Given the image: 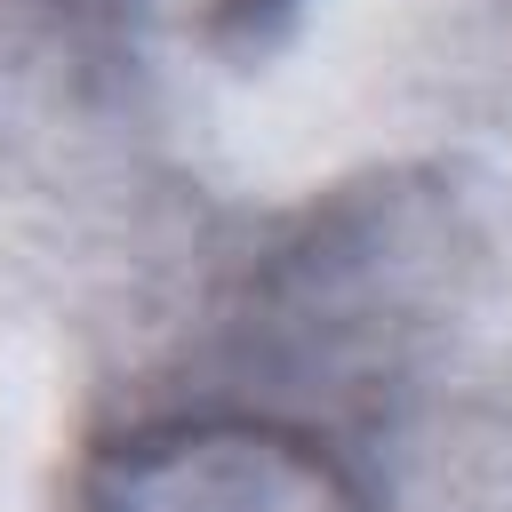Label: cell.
I'll return each instance as SVG.
<instances>
[{"mask_svg": "<svg viewBox=\"0 0 512 512\" xmlns=\"http://www.w3.org/2000/svg\"><path fill=\"white\" fill-rule=\"evenodd\" d=\"M232 8H280V0H232Z\"/></svg>", "mask_w": 512, "mask_h": 512, "instance_id": "6da1fadb", "label": "cell"}]
</instances>
